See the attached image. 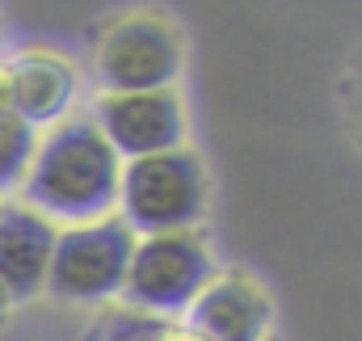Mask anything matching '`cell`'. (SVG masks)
Returning <instances> with one entry per match:
<instances>
[{"instance_id": "3", "label": "cell", "mask_w": 362, "mask_h": 341, "mask_svg": "<svg viewBox=\"0 0 362 341\" xmlns=\"http://www.w3.org/2000/svg\"><path fill=\"white\" fill-rule=\"evenodd\" d=\"M131 253H135V232L122 219H97V224H76L68 232H55L47 291L72 304L110 299L122 291Z\"/></svg>"}, {"instance_id": "4", "label": "cell", "mask_w": 362, "mask_h": 341, "mask_svg": "<svg viewBox=\"0 0 362 341\" xmlns=\"http://www.w3.org/2000/svg\"><path fill=\"white\" fill-rule=\"evenodd\" d=\"M211 278V253L194 228L185 232H160L135 241V253L122 278V295L135 304V312L169 316L185 312L198 291Z\"/></svg>"}, {"instance_id": "2", "label": "cell", "mask_w": 362, "mask_h": 341, "mask_svg": "<svg viewBox=\"0 0 362 341\" xmlns=\"http://www.w3.org/2000/svg\"><path fill=\"white\" fill-rule=\"evenodd\" d=\"M118 202H122V224L131 232L160 236L194 228L206 202V177L198 156L173 148L144 161H127L118 177Z\"/></svg>"}, {"instance_id": "5", "label": "cell", "mask_w": 362, "mask_h": 341, "mask_svg": "<svg viewBox=\"0 0 362 341\" xmlns=\"http://www.w3.org/2000/svg\"><path fill=\"white\" fill-rule=\"evenodd\" d=\"M181 72L177 30L152 13L114 21L97 42V76L105 93H152L169 88Z\"/></svg>"}, {"instance_id": "6", "label": "cell", "mask_w": 362, "mask_h": 341, "mask_svg": "<svg viewBox=\"0 0 362 341\" xmlns=\"http://www.w3.org/2000/svg\"><path fill=\"white\" fill-rule=\"evenodd\" d=\"M97 131L122 161H144L156 152L181 148L185 135V110L173 88L152 93H105L97 101Z\"/></svg>"}, {"instance_id": "14", "label": "cell", "mask_w": 362, "mask_h": 341, "mask_svg": "<svg viewBox=\"0 0 362 341\" xmlns=\"http://www.w3.org/2000/svg\"><path fill=\"white\" fill-rule=\"evenodd\" d=\"M358 118H362V64H358Z\"/></svg>"}, {"instance_id": "7", "label": "cell", "mask_w": 362, "mask_h": 341, "mask_svg": "<svg viewBox=\"0 0 362 341\" xmlns=\"http://www.w3.org/2000/svg\"><path fill=\"white\" fill-rule=\"evenodd\" d=\"M185 312H189V329L202 341H262L274 320L266 291L245 274L206 278V287Z\"/></svg>"}, {"instance_id": "11", "label": "cell", "mask_w": 362, "mask_h": 341, "mask_svg": "<svg viewBox=\"0 0 362 341\" xmlns=\"http://www.w3.org/2000/svg\"><path fill=\"white\" fill-rule=\"evenodd\" d=\"M34 148H38V131L17 114H0V190H13L17 181H25Z\"/></svg>"}, {"instance_id": "12", "label": "cell", "mask_w": 362, "mask_h": 341, "mask_svg": "<svg viewBox=\"0 0 362 341\" xmlns=\"http://www.w3.org/2000/svg\"><path fill=\"white\" fill-rule=\"evenodd\" d=\"M0 114H13V81H8V64H0Z\"/></svg>"}, {"instance_id": "9", "label": "cell", "mask_w": 362, "mask_h": 341, "mask_svg": "<svg viewBox=\"0 0 362 341\" xmlns=\"http://www.w3.org/2000/svg\"><path fill=\"white\" fill-rule=\"evenodd\" d=\"M8 81H13V114L30 127L59 122L76 93V72L59 55H47V51L17 55L8 64Z\"/></svg>"}, {"instance_id": "13", "label": "cell", "mask_w": 362, "mask_h": 341, "mask_svg": "<svg viewBox=\"0 0 362 341\" xmlns=\"http://www.w3.org/2000/svg\"><path fill=\"white\" fill-rule=\"evenodd\" d=\"M8 304H13V299H8V291H4V287H0V312H4V308H8Z\"/></svg>"}, {"instance_id": "8", "label": "cell", "mask_w": 362, "mask_h": 341, "mask_svg": "<svg viewBox=\"0 0 362 341\" xmlns=\"http://www.w3.org/2000/svg\"><path fill=\"white\" fill-rule=\"evenodd\" d=\"M55 228L30 207H0V287L8 299H25L47 287Z\"/></svg>"}, {"instance_id": "10", "label": "cell", "mask_w": 362, "mask_h": 341, "mask_svg": "<svg viewBox=\"0 0 362 341\" xmlns=\"http://www.w3.org/2000/svg\"><path fill=\"white\" fill-rule=\"evenodd\" d=\"M93 341H202V337L189 325H181V320H160L152 312L122 308V312H105L101 316Z\"/></svg>"}, {"instance_id": "1", "label": "cell", "mask_w": 362, "mask_h": 341, "mask_svg": "<svg viewBox=\"0 0 362 341\" xmlns=\"http://www.w3.org/2000/svg\"><path fill=\"white\" fill-rule=\"evenodd\" d=\"M118 177L122 165L97 122L68 118L34 148L25 169V202L42 219H101L118 202Z\"/></svg>"}]
</instances>
